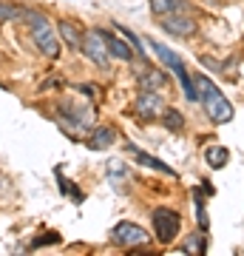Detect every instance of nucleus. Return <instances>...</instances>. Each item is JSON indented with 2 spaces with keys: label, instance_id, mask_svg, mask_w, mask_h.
I'll list each match as a JSON object with an SVG mask.
<instances>
[{
  "label": "nucleus",
  "instance_id": "f3484780",
  "mask_svg": "<svg viewBox=\"0 0 244 256\" xmlns=\"http://www.w3.org/2000/svg\"><path fill=\"white\" fill-rule=\"evenodd\" d=\"M162 122H165V128H168V131H173V134L185 131V117H182V111H176V108H168V106H165Z\"/></svg>",
  "mask_w": 244,
  "mask_h": 256
},
{
  "label": "nucleus",
  "instance_id": "423d86ee",
  "mask_svg": "<svg viewBox=\"0 0 244 256\" xmlns=\"http://www.w3.org/2000/svg\"><path fill=\"white\" fill-rule=\"evenodd\" d=\"M111 242L117 248H128V250H136V248H145L151 242V234L142 228V225H136V222H117L114 230H111Z\"/></svg>",
  "mask_w": 244,
  "mask_h": 256
},
{
  "label": "nucleus",
  "instance_id": "f03ea898",
  "mask_svg": "<svg viewBox=\"0 0 244 256\" xmlns=\"http://www.w3.org/2000/svg\"><path fill=\"white\" fill-rule=\"evenodd\" d=\"M193 82H196L199 102L205 106L210 122H213V126H225V122H230L236 111H233V106H230V100L222 94V88L213 86V80H208L205 74H193Z\"/></svg>",
  "mask_w": 244,
  "mask_h": 256
},
{
  "label": "nucleus",
  "instance_id": "f8f14e48",
  "mask_svg": "<svg viewBox=\"0 0 244 256\" xmlns=\"http://www.w3.org/2000/svg\"><path fill=\"white\" fill-rule=\"evenodd\" d=\"M117 140H119V131L114 126H100V128H94V131L88 134L85 146H88L91 151H108Z\"/></svg>",
  "mask_w": 244,
  "mask_h": 256
},
{
  "label": "nucleus",
  "instance_id": "4be33fe9",
  "mask_svg": "<svg viewBox=\"0 0 244 256\" xmlns=\"http://www.w3.org/2000/svg\"><path fill=\"white\" fill-rule=\"evenodd\" d=\"M117 28H119V34L125 37V40H128V43H131V46L136 48V52H139V54H145V48H139V46H142V43H139V37H136L134 32H128L125 26H117Z\"/></svg>",
  "mask_w": 244,
  "mask_h": 256
},
{
  "label": "nucleus",
  "instance_id": "2eb2a0df",
  "mask_svg": "<svg viewBox=\"0 0 244 256\" xmlns=\"http://www.w3.org/2000/svg\"><path fill=\"white\" fill-rule=\"evenodd\" d=\"M148 6H151V14L154 18H168V14H176V12H185L188 9V3L185 0H148Z\"/></svg>",
  "mask_w": 244,
  "mask_h": 256
},
{
  "label": "nucleus",
  "instance_id": "7ed1b4c3",
  "mask_svg": "<svg viewBox=\"0 0 244 256\" xmlns=\"http://www.w3.org/2000/svg\"><path fill=\"white\" fill-rule=\"evenodd\" d=\"M145 43L154 48V54L162 60L165 66H168V72L176 77V80L182 82V92H185V100L188 102H199V92H196V82H193V77L188 74V68H185V60H182L173 48H168L165 43H159V40H154V37H145Z\"/></svg>",
  "mask_w": 244,
  "mask_h": 256
},
{
  "label": "nucleus",
  "instance_id": "4468645a",
  "mask_svg": "<svg viewBox=\"0 0 244 256\" xmlns=\"http://www.w3.org/2000/svg\"><path fill=\"white\" fill-rule=\"evenodd\" d=\"M128 151H131V154H134V160L139 165H145V168H154V171H159V174H168V176H176V171H173L171 165H165V162H159V160H156V156H151V154H145L142 148H136L134 142H128Z\"/></svg>",
  "mask_w": 244,
  "mask_h": 256
},
{
  "label": "nucleus",
  "instance_id": "9d476101",
  "mask_svg": "<svg viewBox=\"0 0 244 256\" xmlns=\"http://www.w3.org/2000/svg\"><path fill=\"white\" fill-rule=\"evenodd\" d=\"M57 34H60V43H63L68 52H82V37H85V32H82V26L77 20L63 18L57 23Z\"/></svg>",
  "mask_w": 244,
  "mask_h": 256
},
{
  "label": "nucleus",
  "instance_id": "1a4fd4ad",
  "mask_svg": "<svg viewBox=\"0 0 244 256\" xmlns=\"http://www.w3.org/2000/svg\"><path fill=\"white\" fill-rule=\"evenodd\" d=\"M162 32L168 37H176V40H190V37L199 32V26H196V20L190 18V14L176 12V14L162 18Z\"/></svg>",
  "mask_w": 244,
  "mask_h": 256
},
{
  "label": "nucleus",
  "instance_id": "5701e85b",
  "mask_svg": "<svg viewBox=\"0 0 244 256\" xmlns=\"http://www.w3.org/2000/svg\"><path fill=\"white\" fill-rule=\"evenodd\" d=\"M199 60H202V66H208V68H213V72H225V66L219 63V60H213L210 54H202Z\"/></svg>",
  "mask_w": 244,
  "mask_h": 256
},
{
  "label": "nucleus",
  "instance_id": "39448f33",
  "mask_svg": "<svg viewBox=\"0 0 244 256\" xmlns=\"http://www.w3.org/2000/svg\"><path fill=\"white\" fill-rule=\"evenodd\" d=\"M57 117H60V122H68L74 131H85V128L94 126L97 108L94 106H82L77 100H60L57 102Z\"/></svg>",
  "mask_w": 244,
  "mask_h": 256
},
{
  "label": "nucleus",
  "instance_id": "20e7f679",
  "mask_svg": "<svg viewBox=\"0 0 244 256\" xmlns=\"http://www.w3.org/2000/svg\"><path fill=\"white\" fill-rule=\"evenodd\" d=\"M151 228H154V239L159 245H173L182 230V216L168 205H156L151 210Z\"/></svg>",
  "mask_w": 244,
  "mask_h": 256
},
{
  "label": "nucleus",
  "instance_id": "412c9836",
  "mask_svg": "<svg viewBox=\"0 0 244 256\" xmlns=\"http://www.w3.org/2000/svg\"><path fill=\"white\" fill-rule=\"evenodd\" d=\"M57 242H60V234H54V230H51V234L37 236L34 242H31V250H37V248H43V245H57Z\"/></svg>",
  "mask_w": 244,
  "mask_h": 256
},
{
  "label": "nucleus",
  "instance_id": "dca6fc26",
  "mask_svg": "<svg viewBox=\"0 0 244 256\" xmlns=\"http://www.w3.org/2000/svg\"><path fill=\"white\" fill-rule=\"evenodd\" d=\"M108 180H111V185L117 188V191H125V180H128V165L122 162V160H111L108 162Z\"/></svg>",
  "mask_w": 244,
  "mask_h": 256
},
{
  "label": "nucleus",
  "instance_id": "f257e3e1",
  "mask_svg": "<svg viewBox=\"0 0 244 256\" xmlns=\"http://www.w3.org/2000/svg\"><path fill=\"white\" fill-rule=\"evenodd\" d=\"M23 20L31 28V40L34 46L40 48V54L48 57V60H57L60 52H63V43H60V34L54 32V23L51 18L40 9H23Z\"/></svg>",
  "mask_w": 244,
  "mask_h": 256
},
{
  "label": "nucleus",
  "instance_id": "6ab92c4d",
  "mask_svg": "<svg viewBox=\"0 0 244 256\" xmlns=\"http://www.w3.org/2000/svg\"><path fill=\"white\" fill-rule=\"evenodd\" d=\"M205 254L208 250V236H205V230H199V234H190V239L185 242V254Z\"/></svg>",
  "mask_w": 244,
  "mask_h": 256
},
{
  "label": "nucleus",
  "instance_id": "ddd939ff",
  "mask_svg": "<svg viewBox=\"0 0 244 256\" xmlns=\"http://www.w3.org/2000/svg\"><path fill=\"white\" fill-rule=\"evenodd\" d=\"M136 82H139V88H151V92H162V88H168V86H171L168 74H165L162 68H154V66H148V72L139 74V77H136Z\"/></svg>",
  "mask_w": 244,
  "mask_h": 256
},
{
  "label": "nucleus",
  "instance_id": "aec40b11",
  "mask_svg": "<svg viewBox=\"0 0 244 256\" xmlns=\"http://www.w3.org/2000/svg\"><path fill=\"white\" fill-rule=\"evenodd\" d=\"M14 18H23V9L14 6V3H3V0H0V23H9V20H14Z\"/></svg>",
  "mask_w": 244,
  "mask_h": 256
},
{
  "label": "nucleus",
  "instance_id": "9b49d317",
  "mask_svg": "<svg viewBox=\"0 0 244 256\" xmlns=\"http://www.w3.org/2000/svg\"><path fill=\"white\" fill-rule=\"evenodd\" d=\"M102 32V40H105V46H108V54L114 57V60H122V63H131L136 57V48L131 46V43H125L122 37L111 34V32H105V28H100Z\"/></svg>",
  "mask_w": 244,
  "mask_h": 256
},
{
  "label": "nucleus",
  "instance_id": "0eeeda50",
  "mask_svg": "<svg viewBox=\"0 0 244 256\" xmlns=\"http://www.w3.org/2000/svg\"><path fill=\"white\" fill-rule=\"evenodd\" d=\"M80 54L85 57V60H91L97 68H102V72H108L111 68V54H108V46H105V40H102L100 28H85Z\"/></svg>",
  "mask_w": 244,
  "mask_h": 256
},
{
  "label": "nucleus",
  "instance_id": "a211bd4d",
  "mask_svg": "<svg viewBox=\"0 0 244 256\" xmlns=\"http://www.w3.org/2000/svg\"><path fill=\"white\" fill-rule=\"evenodd\" d=\"M205 160H208L210 168H225L227 160H230V151H227L225 146H213V148L205 151Z\"/></svg>",
  "mask_w": 244,
  "mask_h": 256
},
{
  "label": "nucleus",
  "instance_id": "6e6552de",
  "mask_svg": "<svg viewBox=\"0 0 244 256\" xmlns=\"http://www.w3.org/2000/svg\"><path fill=\"white\" fill-rule=\"evenodd\" d=\"M136 120H142V122H151V120L162 117L165 111V100L159 92H151V88H139V94L134 97V106H131Z\"/></svg>",
  "mask_w": 244,
  "mask_h": 256
}]
</instances>
